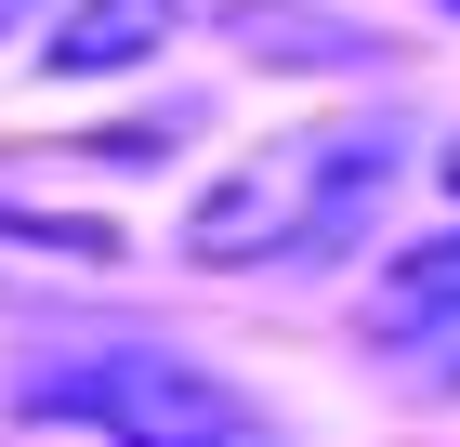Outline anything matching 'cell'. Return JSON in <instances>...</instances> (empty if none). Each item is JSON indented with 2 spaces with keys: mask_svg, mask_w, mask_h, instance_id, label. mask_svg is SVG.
I'll return each instance as SVG.
<instances>
[{
  "mask_svg": "<svg viewBox=\"0 0 460 447\" xmlns=\"http://www.w3.org/2000/svg\"><path fill=\"white\" fill-rule=\"evenodd\" d=\"M172 27H184V0H66V27L40 40V67L53 79H132Z\"/></svg>",
  "mask_w": 460,
  "mask_h": 447,
  "instance_id": "obj_4",
  "label": "cell"
},
{
  "mask_svg": "<svg viewBox=\"0 0 460 447\" xmlns=\"http://www.w3.org/2000/svg\"><path fill=\"white\" fill-rule=\"evenodd\" d=\"M355 329H368V355H408L434 395H460V224L421 237V250H394Z\"/></svg>",
  "mask_w": 460,
  "mask_h": 447,
  "instance_id": "obj_3",
  "label": "cell"
},
{
  "mask_svg": "<svg viewBox=\"0 0 460 447\" xmlns=\"http://www.w3.org/2000/svg\"><path fill=\"white\" fill-rule=\"evenodd\" d=\"M27 13H40V0H0V40H13V27H27Z\"/></svg>",
  "mask_w": 460,
  "mask_h": 447,
  "instance_id": "obj_6",
  "label": "cell"
},
{
  "mask_svg": "<svg viewBox=\"0 0 460 447\" xmlns=\"http://www.w3.org/2000/svg\"><path fill=\"white\" fill-rule=\"evenodd\" d=\"M447 13H460V0H447Z\"/></svg>",
  "mask_w": 460,
  "mask_h": 447,
  "instance_id": "obj_8",
  "label": "cell"
},
{
  "mask_svg": "<svg viewBox=\"0 0 460 447\" xmlns=\"http://www.w3.org/2000/svg\"><path fill=\"white\" fill-rule=\"evenodd\" d=\"M394 119H316V132H277V145H250L237 172H211L198 184V210H184V264H211V276H237V264H329V250L382 210V184H394Z\"/></svg>",
  "mask_w": 460,
  "mask_h": 447,
  "instance_id": "obj_1",
  "label": "cell"
},
{
  "mask_svg": "<svg viewBox=\"0 0 460 447\" xmlns=\"http://www.w3.org/2000/svg\"><path fill=\"white\" fill-rule=\"evenodd\" d=\"M13 408L27 421H79L106 447H263L250 395L224 369H198L184 343H53L40 369H13Z\"/></svg>",
  "mask_w": 460,
  "mask_h": 447,
  "instance_id": "obj_2",
  "label": "cell"
},
{
  "mask_svg": "<svg viewBox=\"0 0 460 447\" xmlns=\"http://www.w3.org/2000/svg\"><path fill=\"white\" fill-rule=\"evenodd\" d=\"M447 184H460V145H447Z\"/></svg>",
  "mask_w": 460,
  "mask_h": 447,
  "instance_id": "obj_7",
  "label": "cell"
},
{
  "mask_svg": "<svg viewBox=\"0 0 460 447\" xmlns=\"http://www.w3.org/2000/svg\"><path fill=\"white\" fill-rule=\"evenodd\" d=\"M0 237H13V250H66V264H106V224H53V210H0Z\"/></svg>",
  "mask_w": 460,
  "mask_h": 447,
  "instance_id": "obj_5",
  "label": "cell"
}]
</instances>
